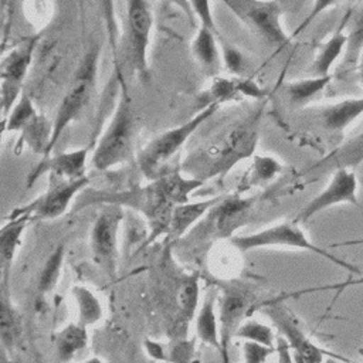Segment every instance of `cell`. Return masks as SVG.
<instances>
[{"label":"cell","instance_id":"6da1fadb","mask_svg":"<svg viewBox=\"0 0 363 363\" xmlns=\"http://www.w3.org/2000/svg\"><path fill=\"white\" fill-rule=\"evenodd\" d=\"M259 113L227 125L194 149L182 163L180 172L207 182L228 173L238 162L254 155L258 142Z\"/></svg>","mask_w":363,"mask_h":363},{"label":"cell","instance_id":"7a4b0ae2","mask_svg":"<svg viewBox=\"0 0 363 363\" xmlns=\"http://www.w3.org/2000/svg\"><path fill=\"white\" fill-rule=\"evenodd\" d=\"M119 81V98L116 109L99 138L91 164L95 170L106 172L121 163L132 159L136 139V118L132 109V101L128 94L123 77H118Z\"/></svg>","mask_w":363,"mask_h":363},{"label":"cell","instance_id":"3957f363","mask_svg":"<svg viewBox=\"0 0 363 363\" xmlns=\"http://www.w3.org/2000/svg\"><path fill=\"white\" fill-rule=\"evenodd\" d=\"M92 203L119 204L122 207L128 206L142 213L149 227L147 242H152L156 238L166 235L173 208L176 207L166 197L157 180H152L146 186L133 187L125 191H92L91 199L81 197L79 207H85Z\"/></svg>","mask_w":363,"mask_h":363},{"label":"cell","instance_id":"277c9868","mask_svg":"<svg viewBox=\"0 0 363 363\" xmlns=\"http://www.w3.org/2000/svg\"><path fill=\"white\" fill-rule=\"evenodd\" d=\"M231 245L235 247L240 252L252 251L257 248H268V247H284V248H296L302 251L313 252L326 261L337 265L339 268L350 272V274H363L357 265H353L349 261L342 259L326 248L316 245L311 238L305 234L301 225L296 221H282L267 228L250 233L247 235H234L230 240Z\"/></svg>","mask_w":363,"mask_h":363},{"label":"cell","instance_id":"5b68a950","mask_svg":"<svg viewBox=\"0 0 363 363\" xmlns=\"http://www.w3.org/2000/svg\"><path fill=\"white\" fill-rule=\"evenodd\" d=\"M254 203V197H242L240 194L224 196L183 238H186L189 245L194 244L199 247L221 238L231 240L234 233L247 224Z\"/></svg>","mask_w":363,"mask_h":363},{"label":"cell","instance_id":"8992f818","mask_svg":"<svg viewBox=\"0 0 363 363\" xmlns=\"http://www.w3.org/2000/svg\"><path fill=\"white\" fill-rule=\"evenodd\" d=\"M218 104L206 105L184 123L162 132L146 143L136 157L143 176L150 180L157 179L160 176V169L184 146L189 138L218 111Z\"/></svg>","mask_w":363,"mask_h":363},{"label":"cell","instance_id":"52a82bcc","mask_svg":"<svg viewBox=\"0 0 363 363\" xmlns=\"http://www.w3.org/2000/svg\"><path fill=\"white\" fill-rule=\"evenodd\" d=\"M96 60H98L96 51H91L85 55L72 84L69 85L65 95L62 96L58 105L55 118L52 121V133H51V140H50V146L45 157L51 155L52 149L55 147L58 139L61 138L67 126L79 116V113L88 104V99L91 98V94L95 86Z\"/></svg>","mask_w":363,"mask_h":363},{"label":"cell","instance_id":"ba28073f","mask_svg":"<svg viewBox=\"0 0 363 363\" xmlns=\"http://www.w3.org/2000/svg\"><path fill=\"white\" fill-rule=\"evenodd\" d=\"M221 3L252 33L271 44L285 45L286 35L281 17L282 7L277 0H221Z\"/></svg>","mask_w":363,"mask_h":363},{"label":"cell","instance_id":"9c48e42d","mask_svg":"<svg viewBox=\"0 0 363 363\" xmlns=\"http://www.w3.org/2000/svg\"><path fill=\"white\" fill-rule=\"evenodd\" d=\"M123 207L119 204H105L98 213L89 235L91 254L95 264L102 271L113 277L116 272L118 233L123 221Z\"/></svg>","mask_w":363,"mask_h":363},{"label":"cell","instance_id":"30bf717a","mask_svg":"<svg viewBox=\"0 0 363 363\" xmlns=\"http://www.w3.org/2000/svg\"><path fill=\"white\" fill-rule=\"evenodd\" d=\"M91 179L82 176L79 179H62L50 174L47 190L31 203L16 208V213H28L33 220H52L61 217L72 203L74 197L84 191Z\"/></svg>","mask_w":363,"mask_h":363},{"label":"cell","instance_id":"8fae6325","mask_svg":"<svg viewBox=\"0 0 363 363\" xmlns=\"http://www.w3.org/2000/svg\"><path fill=\"white\" fill-rule=\"evenodd\" d=\"M357 187L359 183L354 169L340 167L333 170L328 184L302 207L294 221L298 224H305L318 213L339 204L362 207L357 197Z\"/></svg>","mask_w":363,"mask_h":363},{"label":"cell","instance_id":"7c38bea8","mask_svg":"<svg viewBox=\"0 0 363 363\" xmlns=\"http://www.w3.org/2000/svg\"><path fill=\"white\" fill-rule=\"evenodd\" d=\"M37 47L35 38H26L18 43L1 60V112L6 119L20 99L21 86Z\"/></svg>","mask_w":363,"mask_h":363},{"label":"cell","instance_id":"4fadbf2b","mask_svg":"<svg viewBox=\"0 0 363 363\" xmlns=\"http://www.w3.org/2000/svg\"><path fill=\"white\" fill-rule=\"evenodd\" d=\"M265 313L274 322L281 336H284L292 350L295 363H323L325 356L336 357L345 360V357L328 352L318 345H315L306 333L298 326V323L289 316V313L279 308L278 305H269L265 309Z\"/></svg>","mask_w":363,"mask_h":363},{"label":"cell","instance_id":"5bb4252c","mask_svg":"<svg viewBox=\"0 0 363 363\" xmlns=\"http://www.w3.org/2000/svg\"><path fill=\"white\" fill-rule=\"evenodd\" d=\"M126 1V27L129 54L133 68L143 74L147 67V47L152 31V13L146 0Z\"/></svg>","mask_w":363,"mask_h":363},{"label":"cell","instance_id":"9a60e30c","mask_svg":"<svg viewBox=\"0 0 363 363\" xmlns=\"http://www.w3.org/2000/svg\"><path fill=\"white\" fill-rule=\"evenodd\" d=\"M254 303L252 292L238 284H228L223 288L220 296V337L221 349H228L231 339L235 336L240 325L245 320Z\"/></svg>","mask_w":363,"mask_h":363},{"label":"cell","instance_id":"2e32d148","mask_svg":"<svg viewBox=\"0 0 363 363\" xmlns=\"http://www.w3.org/2000/svg\"><path fill=\"white\" fill-rule=\"evenodd\" d=\"M88 153V147H81L72 152L58 153L52 157H44L43 162L30 174L27 186H31L34 180H37L45 172L62 179H79L82 176H86L85 169Z\"/></svg>","mask_w":363,"mask_h":363},{"label":"cell","instance_id":"e0dca14e","mask_svg":"<svg viewBox=\"0 0 363 363\" xmlns=\"http://www.w3.org/2000/svg\"><path fill=\"white\" fill-rule=\"evenodd\" d=\"M224 196H213L200 201H189L179 204L173 208L169 228L164 238V244H174L180 241L207 213L216 206Z\"/></svg>","mask_w":363,"mask_h":363},{"label":"cell","instance_id":"ac0fdd59","mask_svg":"<svg viewBox=\"0 0 363 363\" xmlns=\"http://www.w3.org/2000/svg\"><path fill=\"white\" fill-rule=\"evenodd\" d=\"M30 221H33V218L28 213L13 211L10 218L3 224L0 230V268L3 275V285H7L10 267L18 248L21 247V237Z\"/></svg>","mask_w":363,"mask_h":363},{"label":"cell","instance_id":"d6986e66","mask_svg":"<svg viewBox=\"0 0 363 363\" xmlns=\"http://www.w3.org/2000/svg\"><path fill=\"white\" fill-rule=\"evenodd\" d=\"M363 115V96L346 98L322 108L319 118L325 129L342 133Z\"/></svg>","mask_w":363,"mask_h":363},{"label":"cell","instance_id":"ffe728a7","mask_svg":"<svg viewBox=\"0 0 363 363\" xmlns=\"http://www.w3.org/2000/svg\"><path fill=\"white\" fill-rule=\"evenodd\" d=\"M241 95L251 98H261L264 95L262 89L252 81L245 78H216L211 88L208 89V102L221 105L225 101H233Z\"/></svg>","mask_w":363,"mask_h":363},{"label":"cell","instance_id":"44dd1931","mask_svg":"<svg viewBox=\"0 0 363 363\" xmlns=\"http://www.w3.org/2000/svg\"><path fill=\"white\" fill-rule=\"evenodd\" d=\"M363 163V132L342 146H339L336 150L329 153L325 159H322L319 163L313 164L309 172L312 170H336L340 167L354 169L359 167Z\"/></svg>","mask_w":363,"mask_h":363},{"label":"cell","instance_id":"7402d4cb","mask_svg":"<svg viewBox=\"0 0 363 363\" xmlns=\"http://www.w3.org/2000/svg\"><path fill=\"white\" fill-rule=\"evenodd\" d=\"M216 301L217 296L213 292H208L200 305V309L196 316V335L197 337L217 352L221 350V337H220V322L216 313Z\"/></svg>","mask_w":363,"mask_h":363},{"label":"cell","instance_id":"603a6c76","mask_svg":"<svg viewBox=\"0 0 363 363\" xmlns=\"http://www.w3.org/2000/svg\"><path fill=\"white\" fill-rule=\"evenodd\" d=\"M88 345V330L78 322L65 325L54 339L55 356L60 363H69Z\"/></svg>","mask_w":363,"mask_h":363},{"label":"cell","instance_id":"cb8c5ba5","mask_svg":"<svg viewBox=\"0 0 363 363\" xmlns=\"http://www.w3.org/2000/svg\"><path fill=\"white\" fill-rule=\"evenodd\" d=\"M163 193L166 197L174 204H186L190 201L191 193L199 190L200 187L204 186V182L199 179L189 177L183 174L180 170H174L170 173H162L157 179Z\"/></svg>","mask_w":363,"mask_h":363},{"label":"cell","instance_id":"d4e9b609","mask_svg":"<svg viewBox=\"0 0 363 363\" xmlns=\"http://www.w3.org/2000/svg\"><path fill=\"white\" fill-rule=\"evenodd\" d=\"M347 41V31H343L340 27L320 44L312 64L315 75H330L333 64L345 54Z\"/></svg>","mask_w":363,"mask_h":363},{"label":"cell","instance_id":"484cf974","mask_svg":"<svg viewBox=\"0 0 363 363\" xmlns=\"http://www.w3.org/2000/svg\"><path fill=\"white\" fill-rule=\"evenodd\" d=\"M347 35H349V41L340 64V69H339L340 75L350 74L356 68L360 51L363 48V1L357 6V10L352 14V21L347 30Z\"/></svg>","mask_w":363,"mask_h":363},{"label":"cell","instance_id":"4316f807","mask_svg":"<svg viewBox=\"0 0 363 363\" xmlns=\"http://www.w3.org/2000/svg\"><path fill=\"white\" fill-rule=\"evenodd\" d=\"M21 320L16 308L13 306L9 295L7 285H1V301H0V337L4 347L13 349L20 340Z\"/></svg>","mask_w":363,"mask_h":363},{"label":"cell","instance_id":"83f0119b","mask_svg":"<svg viewBox=\"0 0 363 363\" xmlns=\"http://www.w3.org/2000/svg\"><path fill=\"white\" fill-rule=\"evenodd\" d=\"M191 51L196 60L206 68L208 72H214L218 68V48L214 37V31L200 26L197 34L191 43Z\"/></svg>","mask_w":363,"mask_h":363},{"label":"cell","instance_id":"f1b7e54d","mask_svg":"<svg viewBox=\"0 0 363 363\" xmlns=\"http://www.w3.org/2000/svg\"><path fill=\"white\" fill-rule=\"evenodd\" d=\"M71 292L77 302V309H78L77 322L86 328L99 322L104 315V309L96 295L84 285L72 286Z\"/></svg>","mask_w":363,"mask_h":363},{"label":"cell","instance_id":"f546056e","mask_svg":"<svg viewBox=\"0 0 363 363\" xmlns=\"http://www.w3.org/2000/svg\"><path fill=\"white\" fill-rule=\"evenodd\" d=\"M332 81L330 75H315L312 78H303L298 81H292L286 84V95L289 101L296 105L302 106L312 101L316 95H319Z\"/></svg>","mask_w":363,"mask_h":363},{"label":"cell","instance_id":"4dcf8cb0","mask_svg":"<svg viewBox=\"0 0 363 363\" xmlns=\"http://www.w3.org/2000/svg\"><path fill=\"white\" fill-rule=\"evenodd\" d=\"M282 172V164L272 156H254L247 176L242 180V189L265 184L274 180Z\"/></svg>","mask_w":363,"mask_h":363},{"label":"cell","instance_id":"1f68e13d","mask_svg":"<svg viewBox=\"0 0 363 363\" xmlns=\"http://www.w3.org/2000/svg\"><path fill=\"white\" fill-rule=\"evenodd\" d=\"M64 257H65V247L58 245L47 258L38 278V291L43 295L50 294L54 291V288L58 285L61 271H62V264H64Z\"/></svg>","mask_w":363,"mask_h":363},{"label":"cell","instance_id":"d6a6232c","mask_svg":"<svg viewBox=\"0 0 363 363\" xmlns=\"http://www.w3.org/2000/svg\"><path fill=\"white\" fill-rule=\"evenodd\" d=\"M234 337L242 339L244 342L245 340L254 342V343H259L269 347H275V342H277L272 328L255 319H245L240 325Z\"/></svg>","mask_w":363,"mask_h":363},{"label":"cell","instance_id":"836d02e7","mask_svg":"<svg viewBox=\"0 0 363 363\" xmlns=\"http://www.w3.org/2000/svg\"><path fill=\"white\" fill-rule=\"evenodd\" d=\"M199 277L197 275H189L186 277L177 292L179 298V306L183 319L190 320L191 316L194 315L197 305H199Z\"/></svg>","mask_w":363,"mask_h":363},{"label":"cell","instance_id":"e575fe53","mask_svg":"<svg viewBox=\"0 0 363 363\" xmlns=\"http://www.w3.org/2000/svg\"><path fill=\"white\" fill-rule=\"evenodd\" d=\"M37 113L38 112L31 99L23 94L10 111L9 116L4 119V129L9 132H20Z\"/></svg>","mask_w":363,"mask_h":363},{"label":"cell","instance_id":"d590c367","mask_svg":"<svg viewBox=\"0 0 363 363\" xmlns=\"http://www.w3.org/2000/svg\"><path fill=\"white\" fill-rule=\"evenodd\" d=\"M98 7L102 16V20L105 23V30H106V37H108V44L111 47V52L113 55V64L115 69L118 72V77H121V69L118 67V23L115 17V0H96Z\"/></svg>","mask_w":363,"mask_h":363},{"label":"cell","instance_id":"8d00e7d4","mask_svg":"<svg viewBox=\"0 0 363 363\" xmlns=\"http://www.w3.org/2000/svg\"><path fill=\"white\" fill-rule=\"evenodd\" d=\"M275 352V347L264 346L254 342L242 343V356L244 363H267L268 357Z\"/></svg>","mask_w":363,"mask_h":363},{"label":"cell","instance_id":"74e56055","mask_svg":"<svg viewBox=\"0 0 363 363\" xmlns=\"http://www.w3.org/2000/svg\"><path fill=\"white\" fill-rule=\"evenodd\" d=\"M189 4L193 14H196V17L200 20V26H204L214 31L216 23L211 13L210 0H189Z\"/></svg>","mask_w":363,"mask_h":363},{"label":"cell","instance_id":"f35d334b","mask_svg":"<svg viewBox=\"0 0 363 363\" xmlns=\"http://www.w3.org/2000/svg\"><path fill=\"white\" fill-rule=\"evenodd\" d=\"M339 1L342 0H313V4H312V9L309 11V14L303 18V21L296 27V30L292 33V37L298 35L299 33H302L319 14H322L323 11H326L328 9L336 6Z\"/></svg>","mask_w":363,"mask_h":363},{"label":"cell","instance_id":"ab89813d","mask_svg":"<svg viewBox=\"0 0 363 363\" xmlns=\"http://www.w3.org/2000/svg\"><path fill=\"white\" fill-rule=\"evenodd\" d=\"M224 61L230 72L240 74L244 68V57L242 54L234 48L231 44H224Z\"/></svg>","mask_w":363,"mask_h":363},{"label":"cell","instance_id":"60d3db41","mask_svg":"<svg viewBox=\"0 0 363 363\" xmlns=\"http://www.w3.org/2000/svg\"><path fill=\"white\" fill-rule=\"evenodd\" d=\"M363 284V277L357 278V279H347L342 284H333V285H326V286H320V291H328V289H336L337 294H340L343 289H346L347 286H354V285H362Z\"/></svg>","mask_w":363,"mask_h":363},{"label":"cell","instance_id":"b9f144b4","mask_svg":"<svg viewBox=\"0 0 363 363\" xmlns=\"http://www.w3.org/2000/svg\"><path fill=\"white\" fill-rule=\"evenodd\" d=\"M350 245H363V238H353L342 242H333L329 247L330 248H339V247H350Z\"/></svg>","mask_w":363,"mask_h":363},{"label":"cell","instance_id":"7bdbcfd3","mask_svg":"<svg viewBox=\"0 0 363 363\" xmlns=\"http://www.w3.org/2000/svg\"><path fill=\"white\" fill-rule=\"evenodd\" d=\"M166 1L174 3V4H177L179 7H182V9L184 10V13L189 16V18H191V16H193V11H191V9H190L189 0H166Z\"/></svg>","mask_w":363,"mask_h":363},{"label":"cell","instance_id":"ee69618b","mask_svg":"<svg viewBox=\"0 0 363 363\" xmlns=\"http://www.w3.org/2000/svg\"><path fill=\"white\" fill-rule=\"evenodd\" d=\"M356 71H357L359 81L363 84V48H362L360 55H359V61H357V65H356Z\"/></svg>","mask_w":363,"mask_h":363},{"label":"cell","instance_id":"f6af8a7d","mask_svg":"<svg viewBox=\"0 0 363 363\" xmlns=\"http://www.w3.org/2000/svg\"><path fill=\"white\" fill-rule=\"evenodd\" d=\"M218 354H220V360H221V363H231V360H230V354H228V349H221V350L218 352Z\"/></svg>","mask_w":363,"mask_h":363},{"label":"cell","instance_id":"bcb514c9","mask_svg":"<svg viewBox=\"0 0 363 363\" xmlns=\"http://www.w3.org/2000/svg\"><path fill=\"white\" fill-rule=\"evenodd\" d=\"M84 363H104L99 357H91V359H88V360H85Z\"/></svg>","mask_w":363,"mask_h":363},{"label":"cell","instance_id":"7dc6e473","mask_svg":"<svg viewBox=\"0 0 363 363\" xmlns=\"http://www.w3.org/2000/svg\"><path fill=\"white\" fill-rule=\"evenodd\" d=\"M359 353L363 356V347H360V349H359Z\"/></svg>","mask_w":363,"mask_h":363},{"label":"cell","instance_id":"c3c4849f","mask_svg":"<svg viewBox=\"0 0 363 363\" xmlns=\"http://www.w3.org/2000/svg\"><path fill=\"white\" fill-rule=\"evenodd\" d=\"M350 1H354V0H350Z\"/></svg>","mask_w":363,"mask_h":363},{"label":"cell","instance_id":"681fc988","mask_svg":"<svg viewBox=\"0 0 363 363\" xmlns=\"http://www.w3.org/2000/svg\"><path fill=\"white\" fill-rule=\"evenodd\" d=\"M3 363H6V362H3Z\"/></svg>","mask_w":363,"mask_h":363}]
</instances>
